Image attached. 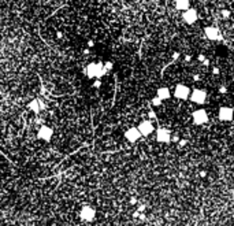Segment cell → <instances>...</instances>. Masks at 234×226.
Instances as JSON below:
<instances>
[{
	"instance_id": "1",
	"label": "cell",
	"mask_w": 234,
	"mask_h": 226,
	"mask_svg": "<svg viewBox=\"0 0 234 226\" xmlns=\"http://www.w3.org/2000/svg\"><path fill=\"white\" fill-rule=\"evenodd\" d=\"M84 74L89 80H100V78H103L107 74V70L104 69V62H90L84 69Z\"/></svg>"
},
{
	"instance_id": "2",
	"label": "cell",
	"mask_w": 234,
	"mask_h": 226,
	"mask_svg": "<svg viewBox=\"0 0 234 226\" xmlns=\"http://www.w3.org/2000/svg\"><path fill=\"white\" fill-rule=\"evenodd\" d=\"M204 37L207 40H211V41H223V34L218 26H213V25H208L203 29Z\"/></svg>"
},
{
	"instance_id": "3",
	"label": "cell",
	"mask_w": 234,
	"mask_h": 226,
	"mask_svg": "<svg viewBox=\"0 0 234 226\" xmlns=\"http://www.w3.org/2000/svg\"><path fill=\"white\" fill-rule=\"evenodd\" d=\"M190 101L194 103L197 106L204 104L208 99V92H207L204 88H193L192 92H190Z\"/></svg>"
},
{
	"instance_id": "4",
	"label": "cell",
	"mask_w": 234,
	"mask_h": 226,
	"mask_svg": "<svg viewBox=\"0 0 234 226\" xmlns=\"http://www.w3.org/2000/svg\"><path fill=\"white\" fill-rule=\"evenodd\" d=\"M190 92H192V89H190L188 85H185V84H177L175 88H174V92H172V95H174V97L178 99V100H188V99L190 97Z\"/></svg>"
},
{
	"instance_id": "5",
	"label": "cell",
	"mask_w": 234,
	"mask_h": 226,
	"mask_svg": "<svg viewBox=\"0 0 234 226\" xmlns=\"http://www.w3.org/2000/svg\"><path fill=\"white\" fill-rule=\"evenodd\" d=\"M192 121L194 125L197 126H201V125H205L207 122L210 121V117H208V112L207 110L204 108H197L192 112Z\"/></svg>"
},
{
	"instance_id": "6",
	"label": "cell",
	"mask_w": 234,
	"mask_h": 226,
	"mask_svg": "<svg viewBox=\"0 0 234 226\" xmlns=\"http://www.w3.org/2000/svg\"><path fill=\"white\" fill-rule=\"evenodd\" d=\"M171 130L167 128H159L158 130H155V140L160 144H169L171 143Z\"/></svg>"
},
{
	"instance_id": "7",
	"label": "cell",
	"mask_w": 234,
	"mask_h": 226,
	"mask_svg": "<svg viewBox=\"0 0 234 226\" xmlns=\"http://www.w3.org/2000/svg\"><path fill=\"white\" fill-rule=\"evenodd\" d=\"M138 132L141 133L142 137H147V136H151L152 133H155V126H153V122L149 121V119H144L138 123L137 126Z\"/></svg>"
},
{
	"instance_id": "8",
	"label": "cell",
	"mask_w": 234,
	"mask_h": 226,
	"mask_svg": "<svg viewBox=\"0 0 234 226\" xmlns=\"http://www.w3.org/2000/svg\"><path fill=\"white\" fill-rule=\"evenodd\" d=\"M182 21L185 22L186 25H194L197 21H199V11L196 8L190 7L189 10H186L182 12Z\"/></svg>"
},
{
	"instance_id": "9",
	"label": "cell",
	"mask_w": 234,
	"mask_h": 226,
	"mask_svg": "<svg viewBox=\"0 0 234 226\" xmlns=\"http://www.w3.org/2000/svg\"><path fill=\"white\" fill-rule=\"evenodd\" d=\"M79 218L82 219L84 222H92L96 218V210L90 205H85L79 211Z\"/></svg>"
},
{
	"instance_id": "10",
	"label": "cell",
	"mask_w": 234,
	"mask_h": 226,
	"mask_svg": "<svg viewBox=\"0 0 234 226\" xmlns=\"http://www.w3.org/2000/svg\"><path fill=\"white\" fill-rule=\"evenodd\" d=\"M218 118L219 121L222 122H230L233 121L234 118V110L229 106H223V107L219 108V111H218Z\"/></svg>"
},
{
	"instance_id": "11",
	"label": "cell",
	"mask_w": 234,
	"mask_h": 226,
	"mask_svg": "<svg viewBox=\"0 0 234 226\" xmlns=\"http://www.w3.org/2000/svg\"><path fill=\"white\" fill-rule=\"evenodd\" d=\"M125 139L128 140L129 143H137L138 140L141 139L142 136H141V133L138 132V129L136 128V126H131V128H129L126 132H125Z\"/></svg>"
},
{
	"instance_id": "12",
	"label": "cell",
	"mask_w": 234,
	"mask_h": 226,
	"mask_svg": "<svg viewBox=\"0 0 234 226\" xmlns=\"http://www.w3.org/2000/svg\"><path fill=\"white\" fill-rule=\"evenodd\" d=\"M52 136H53V129L51 126H41V128L38 129V133H37V137L43 141H51Z\"/></svg>"
},
{
	"instance_id": "13",
	"label": "cell",
	"mask_w": 234,
	"mask_h": 226,
	"mask_svg": "<svg viewBox=\"0 0 234 226\" xmlns=\"http://www.w3.org/2000/svg\"><path fill=\"white\" fill-rule=\"evenodd\" d=\"M190 4H192L190 0H174V8H175L177 11H181V12L189 10V8L192 7Z\"/></svg>"
},
{
	"instance_id": "14",
	"label": "cell",
	"mask_w": 234,
	"mask_h": 226,
	"mask_svg": "<svg viewBox=\"0 0 234 226\" xmlns=\"http://www.w3.org/2000/svg\"><path fill=\"white\" fill-rule=\"evenodd\" d=\"M156 96H158L162 101L169 100V99L171 97V90L169 89V86H160V88H158V90H156Z\"/></svg>"
},
{
	"instance_id": "15",
	"label": "cell",
	"mask_w": 234,
	"mask_h": 226,
	"mask_svg": "<svg viewBox=\"0 0 234 226\" xmlns=\"http://www.w3.org/2000/svg\"><path fill=\"white\" fill-rule=\"evenodd\" d=\"M43 107H44V104H43V101L40 100V99H34V100L29 104V108H30L33 112H40L43 110Z\"/></svg>"
},
{
	"instance_id": "16",
	"label": "cell",
	"mask_w": 234,
	"mask_h": 226,
	"mask_svg": "<svg viewBox=\"0 0 234 226\" xmlns=\"http://www.w3.org/2000/svg\"><path fill=\"white\" fill-rule=\"evenodd\" d=\"M220 17H222V19H224V21L230 19V17H231V11H230V10H227V8H223V10L220 11Z\"/></svg>"
},
{
	"instance_id": "17",
	"label": "cell",
	"mask_w": 234,
	"mask_h": 226,
	"mask_svg": "<svg viewBox=\"0 0 234 226\" xmlns=\"http://www.w3.org/2000/svg\"><path fill=\"white\" fill-rule=\"evenodd\" d=\"M104 69L107 70V73H108V71H111V70L114 69V63L111 62V60H107V62H104Z\"/></svg>"
},
{
	"instance_id": "18",
	"label": "cell",
	"mask_w": 234,
	"mask_h": 226,
	"mask_svg": "<svg viewBox=\"0 0 234 226\" xmlns=\"http://www.w3.org/2000/svg\"><path fill=\"white\" fill-rule=\"evenodd\" d=\"M151 103H152V106H153V107H159V106H162V100H160L158 96H155V97L152 99Z\"/></svg>"
},
{
	"instance_id": "19",
	"label": "cell",
	"mask_w": 234,
	"mask_h": 226,
	"mask_svg": "<svg viewBox=\"0 0 234 226\" xmlns=\"http://www.w3.org/2000/svg\"><path fill=\"white\" fill-rule=\"evenodd\" d=\"M148 118H149V121H155L156 119V114H155V111L153 110H149V112H148Z\"/></svg>"
},
{
	"instance_id": "20",
	"label": "cell",
	"mask_w": 234,
	"mask_h": 226,
	"mask_svg": "<svg viewBox=\"0 0 234 226\" xmlns=\"http://www.w3.org/2000/svg\"><path fill=\"white\" fill-rule=\"evenodd\" d=\"M179 56H181V54L178 52V51H174V52H172V60H178L179 59Z\"/></svg>"
},
{
	"instance_id": "21",
	"label": "cell",
	"mask_w": 234,
	"mask_h": 226,
	"mask_svg": "<svg viewBox=\"0 0 234 226\" xmlns=\"http://www.w3.org/2000/svg\"><path fill=\"white\" fill-rule=\"evenodd\" d=\"M179 140H181V139H179L177 134H172L171 136V141H172V143H179Z\"/></svg>"
},
{
	"instance_id": "22",
	"label": "cell",
	"mask_w": 234,
	"mask_h": 226,
	"mask_svg": "<svg viewBox=\"0 0 234 226\" xmlns=\"http://www.w3.org/2000/svg\"><path fill=\"white\" fill-rule=\"evenodd\" d=\"M101 86V81L100 80H95V82H93V88H100Z\"/></svg>"
},
{
	"instance_id": "23",
	"label": "cell",
	"mask_w": 234,
	"mask_h": 226,
	"mask_svg": "<svg viewBox=\"0 0 234 226\" xmlns=\"http://www.w3.org/2000/svg\"><path fill=\"white\" fill-rule=\"evenodd\" d=\"M219 93H222V95L227 93V86H223V85H222V86L219 88Z\"/></svg>"
},
{
	"instance_id": "24",
	"label": "cell",
	"mask_w": 234,
	"mask_h": 226,
	"mask_svg": "<svg viewBox=\"0 0 234 226\" xmlns=\"http://www.w3.org/2000/svg\"><path fill=\"white\" fill-rule=\"evenodd\" d=\"M145 208H147V205H145V204H140V205H138V210H137V211H138V212H144Z\"/></svg>"
},
{
	"instance_id": "25",
	"label": "cell",
	"mask_w": 234,
	"mask_h": 226,
	"mask_svg": "<svg viewBox=\"0 0 234 226\" xmlns=\"http://www.w3.org/2000/svg\"><path fill=\"white\" fill-rule=\"evenodd\" d=\"M219 69H218V67H212V74L213 75H219Z\"/></svg>"
},
{
	"instance_id": "26",
	"label": "cell",
	"mask_w": 234,
	"mask_h": 226,
	"mask_svg": "<svg viewBox=\"0 0 234 226\" xmlns=\"http://www.w3.org/2000/svg\"><path fill=\"white\" fill-rule=\"evenodd\" d=\"M197 59H199V62H200V63H203L204 60L207 59V58H205V56H204V55H199V56H197Z\"/></svg>"
},
{
	"instance_id": "27",
	"label": "cell",
	"mask_w": 234,
	"mask_h": 226,
	"mask_svg": "<svg viewBox=\"0 0 234 226\" xmlns=\"http://www.w3.org/2000/svg\"><path fill=\"white\" fill-rule=\"evenodd\" d=\"M186 144H188V141H186V140H179L178 145H179V147H185Z\"/></svg>"
},
{
	"instance_id": "28",
	"label": "cell",
	"mask_w": 234,
	"mask_h": 226,
	"mask_svg": "<svg viewBox=\"0 0 234 226\" xmlns=\"http://www.w3.org/2000/svg\"><path fill=\"white\" fill-rule=\"evenodd\" d=\"M183 60H185L186 63H189L190 60H192V55H185V59H183Z\"/></svg>"
},
{
	"instance_id": "29",
	"label": "cell",
	"mask_w": 234,
	"mask_h": 226,
	"mask_svg": "<svg viewBox=\"0 0 234 226\" xmlns=\"http://www.w3.org/2000/svg\"><path fill=\"white\" fill-rule=\"evenodd\" d=\"M138 218H140V221H145V219H147V215H145L144 212H141V214H140V216H138Z\"/></svg>"
},
{
	"instance_id": "30",
	"label": "cell",
	"mask_w": 234,
	"mask_h": 226,
	"mask_svg": "<svg viewBox=\"0 0 234 226\" xmlns=\"http://www.w3.org/2000/svg\"><path fill=\"white\" fill-rule=\"evenodd\" d=\"M137 202H138V200L136 197H131L130 199V204H137Z\"/></svg>"
},
{
	"instance_id": "31",
	"label": "cell",
	"mask_w": 234,
	"mask_h": 226,
	"mask_svg": "<svg viewBox=\"0 0 234 226\" xmlns=\"http://www.w3.org/2000/svg\"><path fill=\"white\" fill-rule=\"evenodd\" d=\"M203 65H204V66H210V65H211V62H210V59H205V60H204V62H203Z\"/></svg>"
},
{
	"instance_id": "32",
	"label": "cell",
	"mask_w": 234,
	"mask_h": 226,
	"mask_svg": "<svg viewBox=\"0 0 234 226\" xmlns=\"http://www.w3.org/2000/svg\"><path fill=\"white\" fill-rule=\"evenodd\" d=\"M193 80H194V81H199V80H200V75H199V74H194V75H193Z\"/></svg>"
},
{
	"instance_id": "33",
	"label": "cell",
	"mask_w": 234,
	"mask_h": 226,
	"mask_svg": "<svg viewBox=\"0 0 234 226\" xmlns=\"http://www.w3.org/2000/svg\"><path fill=\"white\" fill-rule=\"evenodd\" d=\"M93 45H95V43H93L92 40H89V41H88V47H90V48H92Z\"/></svg>"
},
{
	"instance_id": "34",
	"label": "cell",
	"mask_w": 234,
	"mask_h": 226,
	"mask_svg": "<svg viewBox=\"0 0 234 226\" xmlns=\"http://www.w3.org/2000/svg\"><path fill=\"white\" fill-rule=\"evenodd\" d=\"M205 175H207L205 171H200V177H205Z\"/></svg>"
}]
</instances>
